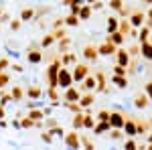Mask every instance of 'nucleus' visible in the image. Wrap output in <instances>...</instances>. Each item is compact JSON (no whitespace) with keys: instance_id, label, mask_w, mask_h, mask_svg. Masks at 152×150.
I'll return each instance as SVG.
<instances>
[{"instance_id":"f257e3e1","label":"nucleus","mask_w":152,"mask_h":150,"mask_svg":"<svg viewBox=\"0 0 152 150\" xmlns=\"http://www.w3.org/2000/svg\"><path fill=\"white\" fill-rule=\"evenodd\" d=\"M31 16H33V12H31V10H24L23 12V20H28Z\"/></svg>"}]
</instances>
